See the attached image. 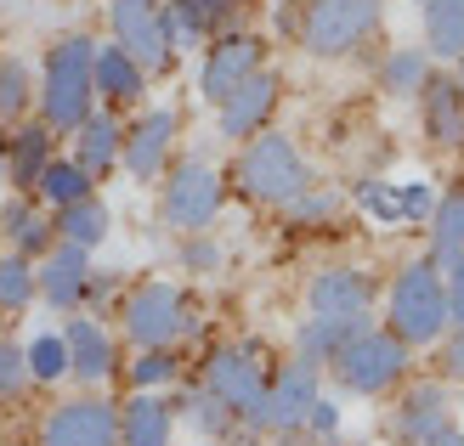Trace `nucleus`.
<instances>
[{
  "instance_id": "nucleus-24",
  "label": "nucleus",
  "mask_w": 464,
  "mask_h": 446,
  "mask_svg": "<svg viewBox=\"0 0 464 446\" xmlns=\"http://www.w3.org/2000/svg\"><path fill=\"white\" fill-rule=\"evenodd\" d=\"M57 158V130L29 119L12 142H6V186L12 193H34V181L45 176V164Z\"/></svg>"
},
{
  "instance_id": "nucleus-4",
  "label": "nucleus",
  "mask_w": 464,
  "mask_h": 446,
  "mask_svg": "<svg viewBox=\"0 0 464 446\" xmlns=\"http://www.w3.org/2000/svg\"><path fill=\"white\" fill-rule=\"evenodd\" d=\"M120 322H125V339L136 350H170V345H181L198 327V311H193V299L181 294L176 283L153 277V283H136L125 294Z\"/></svg>"
},
{
  "instance_id": "nucleus-13",
  "label": "nucleus",
  "mask_w": 464,
  "mask_h": 446,
  "mask_svg": "<svg viewBox=\"0 0 464 446\" xmlns=\"http://www.w3.org/2000/svg\"><path fill=\"white\" fill-rule=\"evenodd\" d=\"M317 373L323 367L300 362V356L272 373V379H266V407H261V430H277V435L306 430V413L317 402Z\"/></svg>"
},
{
  "instance_id": "nucleus-16",
  "label": "nucleus",
  "mask_w": 464,
  "mask_h": 446,
  "mask_svg": "<svg viewBox=\"0 0 464 446\" xmlns=\"http://www.w3.org/2000/svg\"><path fill=\"white\" fill-rule=\"evenodd\" d=\"M34 289H40L45 305L74 311V305L91 294V254L74 249V243H52L40 254V266H34Z\"/></svg>"
},
{
  "instance_id": "nucleus-26",
  "label": "nucleus",
  "mask_w": 464,
  "mask_h": 446,
  "mask_svg": "<svg viewBox=\"0 0 464 446\" xmlns=\"http://www.w3.org/2000/svg\"><path fill=\"white\" fill-rule=\"evenodd\" d=\"M170 435H176L170 402H159V395L136 390L130 402L120 407V446H170Z\"/></svg>"
},
{
  "instance_id": "nucleus-6",
  "label": "nucleus",
  "mask_w": 464,
  "mask_h": 446,
  "mask_svg": "<svg viewBox=\"0 0 464 446\" xmlns=\"http://www.w3.org/2000/svg\"><path fill=\"white\" fill-rule=\"evenodd\" d=\"M329 373L340 379V390H352V395H385L408 373V345L391 334V327H357V334L334 350Z\"/></svg>"
},
{
  "instance_id": "nucleus-41",
  "label": "nucleus",
  "mask_w": 464,
  "mask_h": 446,
  "mask_svg": "<svg viewBox=\"0 0 464 446\" xmlns=\"http://www.w3.org/2000/svg\"><path fill=\"white\" fill-rule=\"evenodd\" d=\"M306 430H312V435H334V430H340V407L317 395V402H312V413H306Z\"/></svg>"
},
{
  "instance_id": "nucleus-32",
  "label": "nucleus",
  "mask_w": 464,
  "mask_h": 446,
  "mask_svg": "<svg viewBox=\"0 0 464 446\" xmlns=\"http://www.w3.org/2000/svg\"><path fill=\"white\" fill-rule=\"evenodd\" d=\"M91 186H97V181H91L74 158H52V164H45V176L34 181V198H40L45 209H63V204L91 198Z\"/></svg>"
},
{
  "instance_id": "nucleus-35",
  "label": "nucleus",
  "mask_w": 464,
  "mask_h": 446,
  "mask_svg": "<svg viewBox=\"0 0 464 446\" xmlns=\"http://www.w3.org/2000/svg\"><path fill=\"white\" fill-rule=\"evenodd\" d=\"M40 289H34V261L23 254H0V311H23Z\"/></svg>"
},
{
  "instance_id": "nucleus-44",
  "label": "nucleus",
  "mask_w": 464,
  "mask_h": 446,
  "mask_svg": "<svg viewBox=\"0 0 464 446\" xmlns=\"http://www.w3.org/2000/svg\"><path fill=\"white\" fill-rule=\"evenodd\" d=\"M420 446H464V430H453V424H448V430H436V435H430V441H420Z\"/></svg>"
},
{
  "instance_id": "nucleus-8",
  "label": "nucleus",
  "mask_w": 464,
  "mask_h": 446,
  "mask_svg": "<svg viewBox=\"0 0 464 446\" xmlns=\"http://www.w3.org/2000/svg\"><path fill=\"white\" fill-rule=\"evenodd\" d=\"M266 379L272 373L261 367L249 345H221L210 350V362H204V390L221 395L232 407V418H244L249 430H261V407H266Z\"/></svg>"
},
{
  "instance_id": "nucleus-18",
  "label": "nucleus",
  "mask_w": 464,
  "mask_h": 446,
  "mask_svg": "<svg viewBox=\"0 0 464 446\" xmlns=\"http://www.w3.org/2000/svg\"><path fill=\"white\" fill-rule=\"evenodd\" d=\"M165 34L176 52H188V45H204L232 29V12H238V0H165Z\"/></svg>"
},
{
  "instance_id": "nucleus-28",
  "label": "nucleus",
  "mask_w": 464,
  "mask_h": 446,
  "mask_svg": "<svg viewBox=\"0 0 464 446\" xmlns=\"http://www.w3.org/2000/svg\"><path fill=\"white\" fill-rule=\"evenodd\" d=\"M453 261H464V186L436 198V209H430V266L448 271Z\"/></svg>"
},
{
  "instance_id": "nucleus-29",
  "label": "nucleus",
  "mask_w": 464,
  "mask_h": 446,
  "mask_svg": "<svg viewBox=\"0 0 464 446\" xmlns=\"http://www.w3.org/2000/svg\"><path fill=\"white\" fill-rule=\"evenodd\" d=\"M425 52L436 62L464 57V0H425Z\"/></svg>"
},
{
  "instance_id": "nucleus-34",
  "label": "nucleus",
  "mask_w": 464,
  "mask_h": 446,
  "mask_svg": "<svg viewBox=\"0 0 464 446\" xmlns=\"http://www.w3.org/2000/svg\"><path fill=\"white\" fill-rule=\"evenodd\" d=\"M23 362H29V384L68 379V345H63V334H34L29 345H23Z\"/></svg>"
},
{
  "instance_id": "nucleus-1",
  "label": "nucleus",
  "mask_w": 464,
  "mask_h": 446,
  "mask_svg": "<svg viewBox=\"0 0 464 446\" xmlns=\"http://www.w3.org/2000/svg\"><path fill=\"white\" fill-rule=\"evenodd\" d=\"M91 57H97V40H91V34H57L52 45H45L34 102H40V125H52L57 136H68L91 108H97Z\"/></svg>"
},
{
  "instance_id": "nucleus-22",
  "label": "nucleus",
  "mask_w": 464,
  "mask_h": 446,
  "mask_svg": "<svg viewBox=\"0 0 464 446\" xmlns=\"http://www.w3.org/2000/svg\"><path fill=\"white\" fill-rule=\"evenodd\" d=\"M91 85H97V102H108V108H136L148 97V74L113 40L97 45V57H91Z\"/></svg>"
},
{
  "instance_id": "nucleus-37",
  "label": "nucleus",
  "mask_w": 464,
  "mask_h": 446,
  "mask_svg": "<svg viewBox=\"0 0 464 446\" xmlns=\"http://www.w3.org/2000/svg\"><path fill=\"white\" fill-rule=\"evenodd\" d=\"M29 390V362H23V345L17 339H0V402Z\"/></svg>"
},
{
  "instance_id": "nucleus-46",
  "label": "nucleus",
  "mask_w": 464,
  "mask_h": 446,
  "mask_svg": "<svg viewBox=\"0 0 464 446\" xmlns=\"http://www.w3.org/2000/svg\"><path fill=\"white\" fill-rule=\"evenodd\" d=\"M413 6H425V0H413Z\"/></svg>"
},
{
  "instance_id": "nucleus-40",
  "label": "nucleus",
  "mask_w": 464,
  "mask_h": 446,
  "mask_svg": "<svg viewBox=\"0 0 464 446\" xmlns=\"http://www.w3.org/2000/svg\"><path fill=\"white\" fill-rule=\"evenodd\" d=\"M442 289H448V322L464 327V261H453L442 271Z\"/></svg>"
},
{
  "instance_id": "nucleus-42",
  "label": "nucleus",
  "mask_w": 464,
  "mask_h": 446,
  "mask_svg": "<svg viewBox=\"0 0 464 446\" xmlns=\"http://www.w3.org/2000/svg\"><path fill=\"white\" fill-rule=\"evenodd\" d=\"M442 373L464 384V327H453V334H448V345H442Z\"/></svg>"
},
{
  "instance_id": "nucleus-38",
  "label": "nucleus",
  "mask_w": 464,
  "mask_h": 446,
  "mask_svg": "<svg viewBox=\"0 0 464 446\" xmlns=\"http://www.w3.org/2000/svg\"><path fill=\"white\" fill-rule=\"evenodd\" d=\"M188 418H193L204 435H227L232 430V407L221 402V395H210V390H198L193 402H188Z\"/></svg>"
},
{
  "instance_id": "nucleus-36",
  "label": "nucleus",
  "mask_w": 464,
  "mask_h": 446,
  "mask_svg": "<svg viewBox=\"0 0 464 446\" xmlns=\"http://www.w3.org/2000/svg\"><path fill=\"white\" fill-rule=\"evenodd\" d=\"M176 356L170 350H142V356H136V367H130V384L136 390H159V384H176Z\"/></svg>"
},
{
  "instance_id": "nucleus-3",
  "label": "nucleus",
  "mask_w": 464,
  "mask_h": 446,
  "mask_svg": "<svg viewBox=\"0 0 464 446\" xmlns=\"http://www.w3.org/2000/svg\"><path fill=\"white\" fill-rule=\"evenodd\" d=\"M232 181H238V193L249 204H266V209H284L295 193H306V186H312L306 158H300V147L289 142L284 130H255L249 142H244V153H238Z\"/></svg>"
},
{
  "instance_id": "nucleus-19",
  "label": "nucleus",
  "mask_w": 464,
  "mask_h": 446,
  "mask_svg": "<svg viewBox=\"0 0 464 446\" xmlns=\"http://www.w3.org/2000/svg\"><path fill=\"white\" fill-rule=\"evenodd\" d=\"M0 232H6L12 254H23V261H40V254L57 243V226H52V215H45V204L34 193H12L0 204Z\"/></svg>"
},
{
  "instance_id": "nucleus-5",
  "label": "nucleus",
  "mask_w": 464,
  "mask_h": 446,
  "mask_svg": "<svg viewBox=\"0 0 464 446\" xmlns=\"http://www.w3.org/2000/svg\"><path fill=\"white\" fill-rule=\"evenodd\" d=\"M380 29V0H300L295 40L312 57H352Z\"/></svg>"
},
{
  "instance_id": "nucleus-7",
  "label": "nucleus",
  "mask_w": 464,
  "mask_h": 446,
  "mask_svg": "<svg viewBox=\"0 0 464 446\" xmlns=\"http://www.w3.org/2000/svg\"><path fill=\"white\" fill-rule=\"evenodd\" d=\"M227 204V181L216 164L204 158H181L165 176V193H159V215H165L176 232H204Z\"/></svg>"
},
{
  "instance_id": "nucleus-15",
  "label": "nucleus",
  "mask_w": 464,
  "mask_h": 446,
  "mask_svg": "<svg viewBox=\"0 0 464 446\" xmlns=\"http://www.w3.org/2000/svg\"><path fill=\"white\" fill-rule=\"evenodd\" d=\"M312 317H345V322H368V305H374V277L362 266H329L312 277L306 289Z\"/></svg>"
},
{
  "instance_id": "nucleus-9",
  "label": "nucleus",
  "mask_w": 464,
  "mask_h": 446,
  "mask_svg": "<svg viewBox=\"0 0 464 446\" xmlns=\"http://www.w3.org/2000/svg\"><path fill=\"white\" fill-rule=\"evenodd\" d=\"M108 29H113V45L125 57H136V68L153 80L176 62V45L165 34V12L159 0H108Z\"/></svg>"
},
{
  "instance_id": "nucleus-31",
  "label": "nucleus",
  "mask_w": 464,
  "mask_h": 446,
  "mask_svg": "<svg viewBox=\"0 0 464 446\" xmlns=\"http://www.w3.org/2000/svg\"><path fill=\"white\" fill-rule=\"evenodd\" d=\"M430 74H436V68H430V52H425V45H397V52H385V62H380L385 97H420Z\"/></svg>"
},
{
  "instance_id": "nucleus-25",
  "label": "nucleus",
  "mask_w": 464,
  "mask_h": 446,
  "mask_svg": "<svg viewBox=\"0 0 464 446\" xmlns=\"http://www.w3.org/2000/svg\"><path fill=\"white\" fill-rule=\"evenodd\" d=\"M448 413H453V407H448V390H442V384H413L402 402H397L391 430H397L402 441L420 446V441H430L436 430H448Z\"/></svg>"
},
{
  "instance_id": "nucleus-33",
  "label": "nucleus",
  "mask_w": 464,
  "mask_h": 446,
  "mask_svg": "<svg viewBox=\"0 0 464 446\" xmlns=\"http://www.w3.org/2000/svg\"><path fill=\"white\" fill-rule=\"evenodd\" d=\"M29 102H34V74H29V62L0 52V125L23 119V113H29Z\"/></svg>"
},
{
  "instance_id": "nucleus-17",
  "label": "nucleus",
  "mask_w": 464,
  "mask_h": 446,
  "mask_svg": "<svg viewBox=\"0 0 464 446\" xmlns=\"http://www.w3.org/2000/svg\"><path fill=\"white\" fill-rule=\"evenodd\" d=\"M63 345H68V379L80 384H108L120 373V350H113L108 327L97 317H74L63 327Z\"/></svg>"
},
{
  "instance_id": "nucleus-14",
  "label": "nucleus",
  "mask_w": 464,
  "mask_h": 446,
  "mask_svg": "<svg viewBox=\"0 0 464 446\" xmlns=\"http://www.w3.org/2000/svg\"><path fill=\"white\" fill-rule=\"evenodd\" d=\"M45 446H120V407H108L102 395L63 402L45 418Z\"/></svg>"
},
{
  "instance_id": "nucleus-47",
  "label": "nucleus",
  "mask_w": 464,
  "mask_h": 446,
  "mask_svg": "<svg viewBox=\"0 0 464 446\" xmlns=\"http://www.w3.org/2000/svg\"><path fill=\"white\" fill-rule=\"evenodd\" d=\"M159 6H165V0H159Z\"/></svg>"
},
{
  "instance_id": "nucleus-20",
  "label": "nucleus",
  "mask_w": 464,
  "mask_h": 446,
  "mask_svg": "<svg viewBox=\"0 0 464 446\" xmlns=\"http://www.w3.org/2000/svg\"><path fill=\"white\" fill-rule=\"evenodd\" d=\"M357 204H362L374 221L402 226V221H430L436 193H430L425 181H402V186H391V181H362V186H357Z\"/></svg>"
},
{
  "instance_id": "nucleus-45",
  "label": "nucleus",
  "mask_w": 464,
  "mask_h": 446,
  "mask_svg": "<svg viewBox=\"0 0 464 446\" xmlns=\"http://www.w3.org/2000/svg\"><path fill=\"white\" fill-rule=\"evenodd\" d=\"M0 186H6V142H0Z\"/></svg>"
},
{
  "instance_id": "nucleus-23",
  "label": "nucleus",
  "mask_w": 464,
  "mask_h": 446,
  "mask_svg": "<svg viewBox=\"0 0 464 446\" xmlns=\"http://www.w3.org/2000/svg\"><path fill=\"white\" fill-rule=\"evenodd\" d=\"M68 136H74V164H80V170H85L91 181H97V176H108L113 164H120L125 125L113 119L108 108H91V113H85V119H80L74 130H68Z\"/></svg>"
},
{
  "instance_id": "nucleus-21",
  "label": "nucleus",
  "mask_w": 464,
  "mask_h": 446,
  "mask_svg": "<svg viewBox=\"0 0 464 446\" xmlns=\"http://www.w3.org/2000/svg\"><path fill=\"white\" fill-rule=\"evenodd\" d=\"M420 113H425V136L436 147H464V85L453 74H430L425 80Z\"/></svg>"
},
{
  "instance_id": "nucleus-11",
  "label": "nucleus",
  "mask_w": 464,
  "mask_h": 446,
  "mask_svg": "<svg viewBox=\"0 0 464 446\" xmlns=\"http://www.w3.org/2000/svg\"><path fill=\"white\" fill-rule=\"evenodd\" d=\"M210 52H204V68H198V90L204 102H221L232 85H244L255 68H266V45L261 34H244V29H227L216 40H204Z\"/></svg>"
},
{
  "instance_id": "nucleus-43",
  "label": "nucleus",
  "mask_w": 464,
  "mask_h": 446,
  "mask_svg": "<svg viewBox=\"0 0 464 446\" xmlns=\"http://www.w3.org/2000/svg\"><path fill=\"white\" fill-rule=\"evenodd\" d=\"M181 261H188L193 271H216V266H221V249H216V243H204V238H193L188 249H181Z\"/></svg>"
},
{
  "instance_id": "nucleus-39",
  "label": "nucleus",
  "mask_w": 464,
  "mask_h": 446,
  "mask_svg": "<svg viewBox=\"0 0 464 446\" xmlns=\"http://www.w3.org/2000/svg\"><path fill=\"white\" fill-rule=\"evenodd\" d=\"M284 209H289L295 221H329L334 209H340V198H334V193H323V186H306V193H295Z\"/></svg>"
},
{
  "instance_id": "nucleus-30",
  "label": "nucleus",
  "mask_w": 464,
  "mask_h": 446,
  "mask_svg": "<svg viewBox=\"0 0 464 446\" xmlns=\"http://www.w3.org/2000/svg\"><path fill=\"white\" fill-rule=\"evenodd\" d=\"M357 327H368V322H345V317H312V322H300V327H295V350H300V362L329 367V362H334V350L352 339Z\"/></svg>"
},
{
  "instance_id": "nucleus-10",
  "label": "nucleus",
  "mask_w": 464,
  "mask_h": 446,
  "mask_svg": "<svg viewBox=\"0 0 464 446\" xmlns=\"http://www.w3.org/2000/svg\"><path fill=\"white\" fill-rule=\"evenodd\" d=\"M277 97H284V80H277L272 68H255L244 85H232L227 97L216 102V125H221V136H227V142H249L255 130H266L272 113H277Z\"/></svg>"
},
{
  "instance_id": "nucleus-27",
  "label": "nucleus",
  "mask_w": 464,
  "mask_h": 446,
  "mask_svg": "<svg viewBox=\"0 0 464 446\" xmlns=\"http://www.w3.org/2000/svg\"><path fill=\"white\" fill-rule=\"evenodd\" d=\"M52 226H57V243H74V249H102L108 243V232H113V215H108V204L91 193V198H80V204H63L57 215H52Z\"/></svg>"
},
{
  "instance_id": "nucleus-2",
  "label": "nucleus",
  "mask_w": 464,
  "mask_h": 446,
  "mask_svg": "<svg viewBox=\"0 0 464 446\" xmlns=\"http://www.w3.org/2000/svg\"><path fill=\"white\" fill-rule=\"evenodd\" d=\"M385 322H391V334H397L408 350L413 345H442L448 334V289H442V271L430 266V254L425 261H408L397 271V283H391V299H385Z\"/></svg>"
},
{
  "instance_id": "nucleus-12",
  "label": "nucleus",
  "mask_w": 464,
  "mask_h": 446,
  "mask_svg": "<svg viewBox=\"0 0 464 446\" xmlns=\"http://www.w3.org/2000/svg\"><path fill=\"white\" fill-rule=\"evenodd\" d=\"M176 136H181L176 108H142V113H136V125L125 130V142H120V164L136 181H159V176L170 170Z\"/></svg>"
}]
</instances>
